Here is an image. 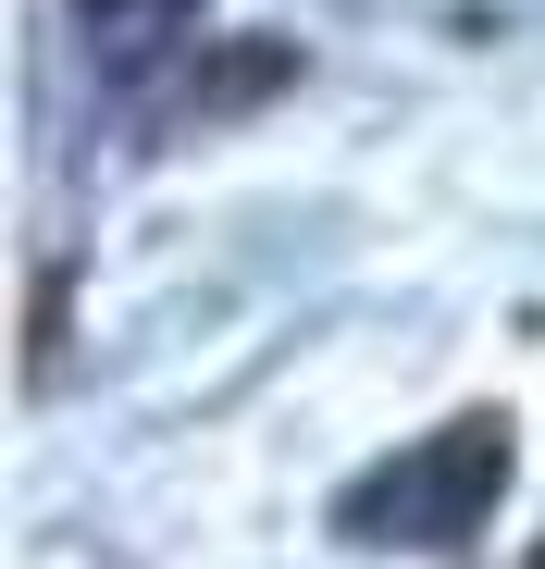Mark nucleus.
Segmentation results:
<instances>
[{"label": "nucleus", "mask_w": 545, "mask_h": 569, "mask_svg": "<svg viewBox=\"0 0 545 569\" xmlns=\"http://www.w3.org/2000/svg\"><path fill=\"white\" fill-rule=\"evenodd\" d=\"M496 496H508V421L496 409H459L446 433H409L385 470H359L335 520L359 545H472Z\"/></svg>", "instance_id": "obj_1"}, {"label": "nucleus", "mask_w": 545, "mask_h": 569, "mask_svg": "<svg viewBox=\"0 0 545 569\" xmlns=\"http://www.w3.org/2000/svg\"><path fill=\"white\" fill-rule=\"evenodd\" d=\"M87 13H187V0H87Z\"/></svg>", "instance_id": "obj_2"}, {"label": "nucleus", "mask_w": 545, "mask_h": 569, "mask_svg": "<svg viewBox=\"0 0 545 569\" xmlns=\"http://www.w3.org/2000/svg\"><path fill=\"white\" fill-rule=\"evenodd\" d=\"M533 569H545V545H533Z\"/></svg>", "instance_id": "obj_3"}]
</instances>
